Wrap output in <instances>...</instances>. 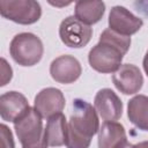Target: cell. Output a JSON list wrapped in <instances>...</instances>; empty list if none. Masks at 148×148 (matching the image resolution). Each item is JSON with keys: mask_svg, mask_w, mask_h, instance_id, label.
<instances>
[{"mask_svg": "<svg viewBox=\"0 0 148 148\" xmlns=\"http://www.w3.org/2000/svg\"><path fill=\"white\" fill-rule=\"evenodd\" d=\"M131 46V37L105 29L99 42L89 51L88 61L92 69L99 73H114L121 65L123 57Z\"/></svg>", "mask_w": 148, "mask_h": 148, "instance_id": "1", "label": "cell"}, {"mask_svg": "<svg viewBox=\"0 0 148 148\" xmlns=\"http://www.w3.org/2000/svg\"><path fill=\"white\" fill-rule=\"evenodd\" d=\"M72 106L66 146L69 148H87L99 130L97 111L81 98H75Z\"/></svg>", "mask_w": 148, "mask_h": 148, "instance_id": "2", "label": "cell"}, {"mask_svg": "<svg viewBox=\"0 0 148 148\" xmlns=\"http://www.w3.org/2000/svg\"><path fill=\"white\" fill-rule=\"evenodd\" d=\"M43 43L31 32H21L13 37L9 45V53L15 62L29 67L38 64L43 57Z\"/></svg>", "mask_w": 148, "mask_h": 148, "instance_id": "3", "label": "cell"}, {"mask_svg": "<svg viewBox=\"0 0 148 148\" xmlns=\"http://www.w3.org/2000/svg\"><path fill=\"white\" fill-rule=\"evenodd\" d=\"M42 116L35 108L28 110L14 121V128L20 143L24 148L43 147V121Z\"/></svg>", "mask_w": 148, "mask_h": 148, "instance_id": "4", "label": "cell"}, {"mask_svg": "<svg viewBox=\"0 0 148 148\" xmlns=\"http://www.w3.org/2000/svg\"><path fill=\"white\" fill-rule=\"evenodd\" d=\"M2 17L18 24L36 23L42 16V8L37 0H0Z\"/></svg>", "mask_w": 148, "mask_h": 148, "instance_id": "5", "label": "cell"}, {"mask_svg": "<svg viewBox=\"0 0 148 148\" xmlns=\"http://www.w3.org/2000/svg\"><path fill=\"white\" fill-rule=\"evenodd\" d=\"M59 36L66 46L80 49L86 46L91 39L92 29L76 16H68L60 23Z\"/></svg>", "mask_w": 148, "mask_h": 148, "instance_id": "6", "label": "cell"}, {"mask_svg": "<svg viewBox=\"0 0 148 148\" xmlns=\"http://www.w3.org/2000/svg\"><path fill=\"white\" fill-rule=\"evenodd\" d=\"M143 25L142 18L135 16L123 6H114L109 14V28L120 35L131 36L136 34Z\"/></svg>", "mask_w": 148, "mask_h": 148, "instance_id": "7", "label": "cell"}, {"mask_svg": "<svg viewBox=\"0 0 148 148\" xmlns=\"http://www.w3.org/2000/svg\"><path fill=\"white\" fill-rule=\"evenodd\" d=\"M82 73L79 60L72 56H60L56 58L50 65V74L52 79L62 84L75 82Z\"/></svg>", "mask_w": 148, "mask_h": 148, "instance_id": "8", "label": "cell"}, {"mask_svg": "<svg viewBox=\"0 0 148 148\" xmlns=\"http://www.w3.org/2000/svg\"><path fill=\"white\" fill-rule=\"evenodd\" d=\"M94 106L98 116L105 121L118 120L123 114V103L120 98L109 88L101 89L96 94Z\"/></svg>", "mask_w": 148, "mask_h": 148, "instance_id": "9", "label": "cell"}, {"mask_svg": "<svg viewBox=\"0 0 148 148\" xmlns=\"http://www.w3.org/2000/svg\"><path fill=\"white\" fill-rule=\"evenodd\" d=\"M112 81L116 88L125 95H133L138 92L143 84V77L140 69L132 64L120 65V67L114 72Z\"/></svg>", "mask_w": 148, "mask_h": 148, "instance_id": "10", "label": "cell"}, {"mask_svg": "<svg viewBox=\"0 0 148 148\" xmlns=\"http://www.w3.org/2000/svg\"><path fill=\"white\" fill-rule=\"evenodd\" d=\"M34 108L38 111L42 118L49 119L51 116L59 113L65 108V96L61 90L57 88L42 89L35 97Z\"/></svg>", "mask_w": 148, "mask_h": 148, "instance_id": "11", "label": "cell"}, {"mask_svg": "<svg viewBox=\"0 0 148 148\" xmlns=\"http://www.w3.org/2000/svg\"><path fill=\"white\" fill-rule=\"evenodd\" d=\"M68 136V123L62 112L56 113L47 119L43 134V147L66 146Z\"/></svg>", "mask_w": 148, "mask_h": 148, "instance_id": "12", "label": "cell"}, {"mask_svg": "<svg viewBox=\"0 0 148 148\" xmlns=\"http://www.w3.org/2000/svg\"><path fill=\"white\" fill-rule=\"evenodd\" d=\"M29 108L24 95L18 91H7L0 96V116L5 121L14 123Z\"/></svg>", "mask_w": 148, "mask_h": 148, "instance_id": "13", "label": "cell"}, {"mask_svg": "<svg viewBox=\"0 0 148 148\" xmlns=\"http://www.w3.org/2000/svg\"><path fill=\"white\" fill-rule=\"evenodd\" d=\"M130 146L124 126L116 120L105 121L98 130L99 148H124Z\"/></svg>", "mask_w": 148, "mask_h": 148, "instance_id": "14", "label": "cell"}, {"mask_svg": "<svg viewBox=\"0 0 148 148\" xmlns=\"http://www.w3.org/2000/svg\"><path fill=\"white\" fill-rule=\"evenodd\" d=\"M75 15L80 21L86 24L97 23L104 15L105 3L103 0H76Z\"/></svg>", "mask_w": 148, "mask_h": 148, "instance_id": "15", "label": "cell"}, {"mask_svg": "<svg viewBox=\"0 0 148 148\" xmlns=\"http://www.w3.org/2000/svg\"><path fill=\"white\" fill-rule=\"evenodd\" d=\"M127 116L135 127L148 132V96L136 95L131 98L127 105Z\"/></svg>", "mask_w": 148, "mask_h": 148, "instance_id": "16", "label": "cell"}, {"mask_svg": "<svg viewBox=\"0 0 148 148\" xmlns=\"http://www.w3.org/2000/svg\"><path fill=\"white\" fill-rule=\"evenodd\" d=\"M12 74H13V72H12L10 66L7 64L6 59L2 58V59H1V83H0L1 87L6 86L7 82L10 81V79H12Z\"/></svg>", "mask_w": 148, "mask_h": 148, "instance_id": "17", "label": "cell"}, {"mask_svg": "<svg viewBox=\"0 0 148 148\" xmlns=\"http://www.w3.org/2000/svg\"><path fill=\"white\" fill-rule=\"evenodd\" d=\"M1 139H2V143L7 147H14V141H13V135L12 132L9 131V128L6 125H1Z\"/></svg>", "mask_w": 148, "mask_h": 148, "instance_id": "18", "label": "cell"}, {"mask_svg": "<svg viewBox=\"0 0 148 148\" xmlns=\"http://www.w3.org/2000/svg\"><path fill=\"white\" fill-rule=\"evenodd\" d=\"M51 6L57 7V8H62V7H67L69 6L74 0H46ZM76 1V0H75Z\"/></svg>", "mask_w": 148, "mask_h": 148, "instance_id": "19", "label": "cell"}, {"mask_svg": "<svg viewBox=\"0 0 148 148\" xmlns=\"http://www.w3.org/2000/svg\"><path fill=\"white\" fill-rule=\"evenodd\" d=\"M143 69H145V73L147 74V76H148V51L146 52L145 58H143Z\"/></svg>", "mask_w": 148, "mask_h": 148, "instance_id": "20", "label": "cell"}, {"mask_svg": "<svg viewBox=\"0 0 148 148\" xmlns=\"http://www.w3.org/2000/svg\"><path fill=\"white\" fill-rule=\"evenodd\" d=\"M136 146H148V142H141V143H138Z\"/></svg>", "mask_w": 148, "mask_h": 148, "instance_id": "21", "label": "cell"}]
</instances>
